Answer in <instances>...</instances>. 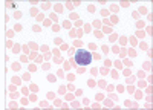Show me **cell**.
Segmentation results:
<instances>
[{"label":"cell","instance_id":"obj_1","mask_svg":"<svg viewBox=\"0 0 153 110\" xmlns=\"http://www.w3.org/2000/svg\"><path fill=\"white\" fill-rule=\"evenodd\" d=\"M74 58H75V63L78 66H89L92 63V54L89 51H86V49H78L75 52Z\"/></svg>","mask_w":153,"mask_h":110}]
</instances>
